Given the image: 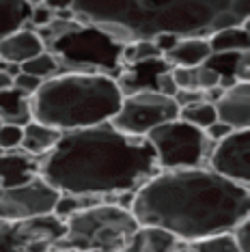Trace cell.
I'll use <instances>...</instances> for the list:
<instances>
[{
    "label": "cell",
    "instance_id": "cell-20",
    "mask_svg": "<svg viewBox=\"0 0 250 252\" xmlns=\"http://www.w3.org/2000/svg\"><path fill=\"white\" fill-rule=\"evenodd\" d=\"M32 4L26 0H0V39L13 35L26 26Z\"/></svg>",
    "mask_w": 250,
    "mask_h": 252
},
{
    "label": "cell",
    "instance_id": "cell-24",
    "mask_svg": "<svg viewBox=\"0 0 250 252\" xmlns=\"http://www.w3.org/2000/svg\"><path fill=\"white\" fill-rule=\"evenodd\" d=\"M190 246H192V250L194 252H240L231 233L209 235V237H203V239L192 242Z\"/></svg>",
    "mask_w": 250,
    "mask_h": 252
},
{
    "label": "cell",
    "instance_id": "cell-25",
    "mask_svg": "<svg viewBox=\"0 0 250 252\" xmlns=\"http://www.w3.org/2000/svg\"><path fill=\"white\" fill-rule=\"evenodd\" d=\"M18 233H15V222H0V252H24Z\"/></svg>",
    "mask_w": 250,
    "mask_h": 252
},
{
    "label": "cell",
    "instance_id": "cell-23",
    "mask_svg": "<svg viewBox=\"0 0 250 252\" xmlns=\"http://www.w3.org/2000/svg\"><path fill=\"white\" fill-rule=\"evenodd\" d=\"M157 56H162V52L153 41H132V43H125L121 50L123 67L136 65V63H143L149 59H157Z\"/></svg>",
    "mask_w": 250,
    "mask_h": 252
},
{
    "label": "cell",
    "instance_id": "cell-19",
    "mask_svg": "<svg viewBox=\"0 0 250 252\" xmlns=\"http://www.w3.org/2000/svg\"><path fill=\"white\" fill-rule=\"evenodd\" d=\"M0 121L20 125V127H24L28 121H32L31 101L18 89L9 87L0 91Z\"/></svg>",
    "mask_w": 250,
    "mask_h": 252
},
{
    "label": "cell",
    "instance_id": "cell-11",
    "mask_svg": "<svg viewBox=\"0 0 250 252\" xmlns=\"http://www.w3.org/2000/svg\"><path fill=\"white\" fill-rule=\"evenodd\" d=\"M218 121L226 123L231 129L250 127V82H235L222 91L214 101Z\"/></svg>",
    "mask_w": 250,
    "mask_h": 252
},
{
    "label": "cell",
    "instance_id": "cell-39",
    "mask_svg": "<svg viewBox=\"0 0 250 252\" xmlns=\"http://www.w3.org/2000/svg\"><path fill=\"white\" fill-rule=\"evenodd\" d=\"M28 4H39V2H43V0H26Z\"/></svg>",
    "mask_w": 250,
    "mask_h": 252
},
{
    "label": "cell",
    "instance_id": "cell-15",
    "mask_svg": "<svg viewBox=\"0 0 250 252\" xmlns=\"http://www.w3.org/2000/svg\"><path fill=\"white\" fill-rule=\"evenodd\" d=\"M15 233H18L22 244L48 242L54 246L65 235V220L56 214L37 216V218H31V220L15 222Z\"/></svg>",
    "mask_w": 250,
    "mask_h": 252
},
{
    "label": "cell",
    "instance_id": "cell-3",
    "mask_svg": "<svg viewBox=\"0 0 250 252\" xmlns=\"http://www.w3.org/2000/svg\"><path fill=\"white\" fill-rule=\"evenodd\" d=\"M73 18L117 43L207 37L248 22L250 0H71Z\"/></svg>",
    "mask_w": 250,
    "mask_h": 252
},
{
    "label": "cell",
    "instance_id": "cell-28",
    "mask_svg": "<svg viewBox=\"0 0 250 252\" xmlns=\"http://www.w3.org/2000/svg\"><path fill=\"white\" fill-rule=\"evenodd\" d=\"M170 76L177 89H196V67H173Z\"/></svg>",
    "mask_w": 250,
    "mask_h": 252
},
{
    "label": "cell",
    "instance_id": "cell-8",
    "mask_svg": "<svg viewBox=\"0 0 250 252\" xmlns=\"http://www.w3.org/2000/svg\"><path fill=\"white\" fill-rule=\"evenodd\" d=\"M177 117L179 106L175 104L173 97H166L157 91H136L132 95H123L117 114L108 123L127 136L145 138L157 125Z\"/></svg>",
    "mask_w": 250,
    "mask_h": 252
},
{
    "label": "cell",
    "instance_id": "cell-14",
    "mask_svg": "<svg viewBox=\"0 0 250 252\" xmlns=\"http://www.w3.org/2000/svg\"><path fill=\"white\" fill-rule=\"evenodd\" d=\"M43 41L32 28H20L13 35L0 39V59L11 65H22L28 59L43 52Z\"/></svg>",
    "mask_w": 250,
    "mask_h": 252
},
{
    "label": "cell",
    "instance_id": "cell-35",
    "mask_svg": "<svg viewBox=\"0 0 250 252\" xmlns=\"http://www.w3.org/2000/svg\"><path fill=\"white\" fill-rule=\"evenodd\" d=\"M156 91L166 97H173L175 93H177V84H175L173 76H170V69L168 71H162L160 76L156 78Z\"/></svg>",
    "mask_w": 250,
    "mask_h": 252
},
{
    "label": "cell",
    "instance_id": "cell-32",
    "mask_svg": "<svg viewBox=\"0 0 250 252\" xmlns=\"http://www.w3.org/2000/svg\"><path fill=\"white\" fill-rule=\"evenodd\" d=\"M233 239L237 244V250L240 252H250V220L240 222L235 228L231 231Z\"/></svg>",
    "mask_w": 250,
    "mask_h": 252
},
{
    "label": "cell",
    "instance_id": "cell-36",
    "mask_svg": "<svg viewBox=\"0 0 250 252\" xmlns=\"http://www.w3.org/2000/svg\"><path fill=\"white\" fill-rule=\"evenodd\" d=\"M45 7H50L54 11V13H59V11H67L71 9V0H43Z\"/></svg>",
    "mask_w": 250,
    "mask_h": 252
},
{
    "label": "cell",
    "instance_id": "cell-30",
    "mask_svg": "<svg viewBox=\"0 0 250 252\" xmlns=\"http://www.w3.org/2000/svg\"><path fill=\"white\" fill-rule=\"evenodd\" d=\"M218 84H220V76L212 69V67H207V65L196 67V89L207 91V89L218 87Z\"/></svg>",
    "mask_w": 250,
    "mask_h": 252
},
{
    "label": "cell",
    "instance_id": "cell-21",
    "mask_svg": "<svg viewBox=\"0 0 250 252\" xmlns=\"http://www.w3.org/2000/svg\"><path fill=\"white\" fill-rule=\"evenodd\" d=\"M177 119L188 121L190 125H194V127H198V129H205L207 125L218 121V117H216V108H214L212 101H196V104L179 108Z\"/></svg>",
    "mask_w": 250,
    "mask_h": 252
},
{
    "label": "cell",
    "instance_id": "cell-7",
    "mask_svg": "<svg viewBox=\"0 0 250 252\" xmlns=\"http://www.w3.org/2000/svg\"><path fill=\"white\" fill-rule=\"evenodd\" d=\"M156 151L157 168L181 170V168H201L207 159L209 142L205 131L190 125L181 119H173L145 136Z\"/></svg>",
    "mask_w": 250,
    "mask_h": 252
},
{
    "label": "cell",
    "instance_id": "cell-37",
    "mask_svg": "<svg viewBox=\"0 0 250 252\" xmlns=\"http://www.w3.org/2000/svg\"><path fill=\"white\" fill-rule=\"evenodd\" d=\"M13 84V76L7 71V69H0V91L2 89H9Z\"/></svg>",
    "mask_w": 250,
    "mask_h": 252
},
{
    "label": "cell",
    "instance_id": "cell-18",
    "mask_svg": "<svg viewBox=\"0 0 250 252\" xmlns=\"http://www.w3.org/2000/svg\"><path fill=\"white\" fill-rule=\"evenodd\" d=\"M207 43L212 54H229V52H250V32L248 22L240 26L220 28V31L207 35Z\"/></svg>",
    "mask_w": 250,
    "mask_h": 252
},
{
    "label": "cell",
    "instance_id": "cell-17",
    "mask_svg": "<svg viewBox=\"0 0 250 252\" xmlns=\"http://www.w3.org/2000/svg\"><path fill=\"white\" fill-rule=\"evenodd\" d=\"M62 131L50 127L45 123H39V121H28L24 127H22V145L20 149L35 158H43L45 153L52 149L56 142H59Z\"/></svg>",
    "mask_w": 250,
    "mask_h": 252
},
{
    "label": "cell",
    "instance_id": "cell-16",
    "mask_svg": "<svg viewBox=\"0 0 250 252\" xmlns=\"http://www.w3.org/2000/svg\"><path fill=\"white\" fill-rule=\"evenodd\" d=\"M179 246V239L170 235L164 228L157 226H138V231L132 235L129 244L123 252H175Z\"/></svg>",
    "mask_w": 250,
    "mask_h": 252
},
{
    "label": "cell",
    "instance_id": "cell-13",
    "mask_svg": "<svg viewBox=\"0 0 250 252\" xmlns=\"http://www.w3.org/2000/svg\"><path fill=\"white\" fill-rule=\"evenodd\" d=\"M209 56H212V48L207 43V37H181L162 52V59L170 65V69L205 65Z\"/></svg>",
    "mask_w": 250,
    "mask_h": 252
},
{
    "label": "cell",
    "instance_id": "cell-29",
    "mask_svg": "<svg viewBox=\"0 0 250 252\" xmlns=\"http://www.w3.org/2000/svg\"><path fill=\"white\" fill-rule=\"evenodd\" d=\"M43 80H39L35 76H31V73H24V71H18L13 76V84L11 87L13 89H18L22 95H26V97H31L35 91L39 89V84H41Z\"/></svg>",
    "mask_w": 250,
    "mask_h": 252
},
{
    "label": "cell",
    "instance_id": "cell-41",
    "mask_svg": "<svg viewBox=\"0 0 250 252\" xmlns=\"http://www.w3.org/2000/svg\"><path fill=\"white\" fill-rule=\"evenodd\" d=\"M0 153H2V151H0Z\"/></svg>",
    "mask_w": 250,
    "mask_h": 252
},
{
    "label": "cell",
    "instance_id": "cell-31",
    "mask_svg": "<svg viewBox=\"0 0 250 252\" xmlns=\"http://www.w3.org/2000/svg\"><path fill=\"white\" fill-rule=\"evenodd\" d=\"M173 99L179 108H184V106L196 104V101H205V95H203L201 89H177V93L173 95Z\"/></svg>",
    "mask_w": 250,
    "mask_h": 252
},
{
    "label": "cell",
    "instance_id": "cell-12",
    "mask_svg": "<svg viewBox=\"0 0 250 252\" xmlns=\"http://www.w3.org/2000/svg\"><path fill=\"white\" fill-rule=\"evenodd\" d=\"M39 159L26 151H2L0 153V188H15L39 177Z\"/></svg>",
    "mask_w": 250,
    "mask_h": 252
},
{
    "label": "cell",
    "instance_id": "cell-22",
    "mask_svg": "<svg viewBox=\"0 0 250 252\" xmlns=\"http://www.w3.org/2000/svg\"><path fill=\"white\" fill-rule=\"evenodd\" d=\"M20 71L31 73V76H35L39 80H48V78H52L59 73V63H56V59L48 52V50H43V52H39L37 56L28 59L26 63H22Z\"/></svg>",
    "mask_w": 250,
    "mask_h": 252
},
{
    "label": "cell",
    "instance_id": "cell-34",
    "mask_svg": "<svg viewBox=\"0 0 250 252\" xmlns=\"http://www.w3.org/2000/svg\"><path fill=\"white\" fill-rule=\"evenodd\" d=\"M233 78H235V82H248L250 80V54L248 52L237 54L235 73H233Z\"/></svg>",
    "mask_w": 250,
    "mask_h": 252
},
{
    "label": "cell",
    "instance_id": "cell-9",
    "mask_svg": "<svg viewBox=\"0 0 250 252\" xmlns=\"http://www.w3.org/2000/svg\"><path fill=\"white\" fill-rule=\"evenodd\" d=\"M61 192L41 177L15 188H0V222H22L37 216L54 214Z\"/></svg>",
    "mask_w": 250,
    "mask_h": 252
},
{
    "label": "cell",
    "instance_id": "cell-4",
    "mask_svg": "<svg viewBox=\"0 0 250 252\" xmlns=\"http://www.w3.org/2000/svg\"><path fill=\"white\" fill-rule=\"evenodd\" d=\"M121 99L117 80L104 73H56L28 97L32 119L59 131L108 123Z\"/></svg>",
    "mask_w": 250,
    "mask_h": 252
},
{
    "label": "cell",
    "instance_id": "cell-6",
    "mask_svg": "<svg viewBox=\"0 0 250 252\" xmlns=\"http://www.w3.org/2000/svg\"><path fill=\"white\" fill-rule=\"evenodd\" d=\"M138 226L127 207L91 205L65 218V235L50 252H123Z\"/></svg>",
    "mask_w": 250,
    "mask_h": 252
},
{
    "label": "cell",
    "instance_id": "cell-1",
    "mask_svg": "<svg viewBox=\"0 0 250 252\" xmlns=\"http://www.w3.org/2000/svg\"><path fill=\"white\" fill-rule=\"evenodd\" d=\"M129 211L140 226H157L179 242L231 233L250 216L248 186L212 168L162 170L132 194Z\"/></svg>",
    "mask_w": 250,
    "mask_h": 252
},
{
    "label": "cell",
    "instance_id": "cell-40",
    "mask_svg": "<svg viewBox=\"0 0 250 252\" xmlns=\"http://www.w3.org/2000/svg\"><path fill=\"white\" fill-rule=\"evenodd\" d=\"M0 125H2V121H0Z\"/></svg>",
    "mask_w": 250,
    "mask_h": 252
},
{
    "label": "cell",
    "instance_id": "cell-5",
    "mask_svg": "<svg viewBox=\"0 0 250 252\" xmlns=\"http://www.w3.org/2000/svg\"><path fill=\"white\" fill-rule=\"evenodd\" d=\"M37 35L59 63V73H104L117 78L125 69L121 61L123 45L99 28L78 22L71 9L54 13V20L39 28Z\"/></svg>",
    "mask_w": 250,
    "mask_h": 252
},
{
    "label": "cell",
    "instance_id": "cell-38",
    "mask_svg": "<svg viewBox=\"0 0 250 252\" xmlns=\"http://www.w3.org/2000/svg\"><path fill=\"white\" fill-rule=\"evenodd\" d=\"M175 252H194V250H192V246H190V244L179 242V246H177V248H175Z\"/></svg>",
    "mask_w": 250,
    "mask_h": 252
},
{
    "label": "cell",
    "instance_id": "cell-27",
    "mask_svg": "<svg viewBox=\"0 0 250 252\" xmlns=\"http://www.w3.org/2000/svg\"><path fill=\"white\" fill-rule=\"evenodd\" d=\"M52 20H54V11L50 9V7H45L43 2H39V4H32L31 15H28V22H26L24 28H32V31H39V28L48 26Z\"/></svg>",
    "mask_w": 250,
    "mask_h": 252
},
{
    "label": "cell",
    "instance_id": "cell-26",
    "mask_svg": "<svg viewBox=\"0 0 250 252\" xmlns=\"http://www.w3.org/2000/svg\"><path fill=\"white\" fill-rule=\"evenodd\" d=\"M22 145V127L13 123L0 125V151H13Z\"/></svg>",
    "mask_w": 250,
    "mask_h": 252
},
{
    "label": "cell",
    "instance_id": "cell-2",
    "mask_svg": "<svg viewBox=\"0 0 250 252\" xmlns=\"http://www.w3.org/2000/svg\"><path fill=\"white\" fill-rule=\"evenodd\" d=\"M156 151L143 136H127L110 123L62 131L39 159V177L67 196L132 194L157 173Z\"/></svg>",
    "mask_w": 250,
    "mask_h": 252
},
{
    "label": "cell",
    "instance_id": "cell-10",
    "mask_svg": "<svg viewBox=\"0 0 250 252\" xmlns=\"http://www.w3.org/2000/svg\"><path fill=\"white\" fill-rule=\"evenodd\" d=\"M209 168L242 186L250 181V131L235 129L209 151Z\"/></svg>",
    "mask_w": 250,
    "mask_h": 252
},
{
    "label": "cell",
    "instance_id": "cell-33",
    "mask_svg": "<svg viewBox=\"0 0 250 252\" xmlns=\"http://www.w3.org/2000/svg\"><path fill=\"white\" fill-rule=\"evenodd\" d=\"M203 131H205V138L212 142V145H216V142H220L222 138H226V136H229L231 131H235V129H231L229 125L222 123V121H214L212 125H207Z\"/></svg>",
    "mask_w": 250,
    "mask_h": 252
}]
</instances>
